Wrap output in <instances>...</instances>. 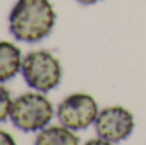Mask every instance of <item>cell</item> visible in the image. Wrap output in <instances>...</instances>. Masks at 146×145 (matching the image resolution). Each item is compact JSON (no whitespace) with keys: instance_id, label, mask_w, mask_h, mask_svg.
I'll return each instance as SVG.
<instances>
[{"instance_id":"52a82bcc","label":"cell","mask_w":146,"mask_h":145,"mask_svg":"<svg viewBox=\"0 0 146 145\" xmlns=\"http://www.w3.org/2000/svg\"><path fill=\"white\" fill-rule=\"evenodd\" d=\"M78 143L80 140L72 130L64 126H51L40 131L35 145H78Z\"/></svg>"},{"instance_id":"3957f363","label":"cell","mask_w":146,"mask_h":145,"mask_svg":"<svg viewBox=\"0 0 146 145\" xmlns=\"http://www.w3.org/2000/svg\"><path fill=\"white\" fill-rule=\"evenodd\" d=\"M21 72L28 86L41 92L55 89L62 80L60 63L46 50L28 53L22 61Z\"/></svg>"},{"instance_id":"6da1fadb","label":"cell","mask_w":146,"mask_h":145,"mask_svg":"<svg viewBox=\"0 0 146 145\" xmlns=\"http://www.w3.org/2000/svg\"><path fill=\"white\" fill-rule=\"evenodd\" d=\"M49 0H18L9 14V30L17 40L37 43L49 36L55 25Z\"/></svg>"},{"instance_id":"9c48e42d","label":"cell","mask_w":146,"mask_h":145,"mask_svg":"<svg viewBox=\"0 0 146 145\" xmlns=\"http://www.w3.org/2000/svg\"><path fill=\"white\" fill-rule=\"evenodd\" d=\"M0 145H15V141L10 134L0 130Z\"/></svg>"},{"instance_id":"30bf717a","label":"cell","mask_w":146,"mask_h":145,"mask_svg":"<svg viewBox=\"0 0 146 145\" xmlns=\"http://www.w3.org/2000/svg\"><path fill=\"white\" fill-rule=\"evenodd\" d=\"M85 145H111L110 141H106L104 140V139L99 138V139H92V140L87 141Z\"/></svg>"},{"instance_id":"8fae6325","label":"cell","mask_w":146,"mask_h":145,"mask_svg":"<svg viewBox=\"0 0 146 145\" xmlns=\"http://www.w3.org/2000/svg\"><path fill=\"white\" fill-rule=\"evenodd\" d=\"M77 3H80V4H83V5H91V4H96L98 1H100V0H76Z\"/></svg>"},{"instance_id":"7a4b0ae2","label":"cell","mask_w":146,"mask_h":145,"mask_svg":"<svg viewBox=\"0 0 146 145\" xmlns=\"http://www.w3.org/2000/svg\"><path fill=\"white\" fill-rule=\"evenodd\" d=\"M53 114V105L48 98L38 92H26L13 100L9 117L17 128L33 132L45 128Z\"/></svg>"},{"instance_id":"ba28073f","label":"cell","mask_w":146,"mask_h":145,"mask_svg":"<svg viewBox=\"0 0 146 145\" xmlns=\"http://www.w3.org/2000/svg\"><path fill=\"white\" fill-rule=\"evenodd\" d=\"M13 100L10 98V94L3 85H0V122H4L10 116V110H12Z\"/></svg>"},{"instance_id":"277c9868","label":"cell","mask_w":146,"mask_h":145,"mask_svg":"<svg viewBox=\"0 0 146 145\" xmlns=\"http://www.w3.org/2000/svg\"><path fill=\"white\" fill-rule=\"evenodd\" d=\"M95 99L88 94L76 92L67 96L58 107V118L64 127L72 131L87 128L98 118Z\"/></svg>"},{"instance_id":"5b68a950","label":"cell","mask_w":146,"mask_h":145,"mask_svg":"<svg viewBox=\"0 0 146 145\" xmlns=\"http://www.w3.org/2000/svg\"><path fill=\"white\" fill-rule=\"evenodd\" d=\"M133 127V116L123 107L104 108L95 121V128L99 138L110 143L126 140L132 134Z\"/></svg>"},{"instance_id":"8992f818","label":"cell","mask_w":146,"mask_h":145,"mask_svg":"<svg viewBox=\"0 0 146 145\" xmlns=\"http://www.w3.org/2000/svg\"><path fill=\"white\" fill-rule=\"evenodd\" d=\"M21 50L9 41H0V82H7L17 76L22 68Z\"/></svg>"}]
</instances>
